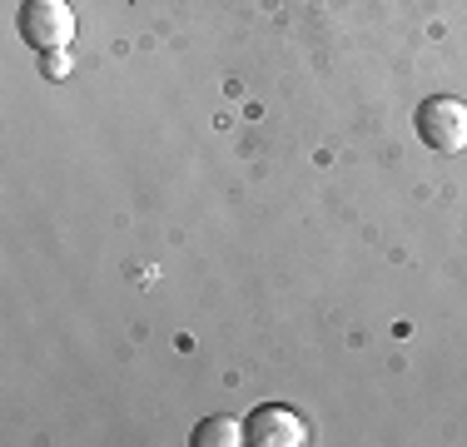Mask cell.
I'll use <instances>...</instances> for the list:
<instances>
[{
    "instance_id": "2",
    "label": "cell",
    "mask_w": 467,
    "mask_h": 447,
    "mask_svg": "<svg viewBox=\"0 0 467 447\" xmlns=\"http://www.w3.org/2000/svg\"><path fill=\"white\" fill-rule=\"evenodd\" d=\"M20 40L40 55L70 50V40H75L70 0H26V5H20Z\"/></svg>"
},
{
    "instance_id": "1",
    "label": "cell",
    "mask_w": 467,
    "mask_h": 447,
    "mask_svg": "<svg viewBox=\"0 0 467 447\" xmlns=\"http://www.w3.org/2000/svg\"><path fill=\"white\" fill-rule=\"evenodd\" d=\"M413 130L432 154H462L467 150V105L452 95L422 99L418 115H413Z\"/></svg>"
},
{
    "instance_id": "4",
    "label": "cell",
    "mask_w": 467,
    "mask_h": 447,
    "mask_svg": "<svg viewBox=\"0 0 467 447\" xmlns=\"http://www.w3.org/2000/svg\"><path fill=\"white\" fill-rule=\"evenodd\" d=\"M194 442L199 447H239L244 442V422H234V418H204L194 428Z\"/></svg>"
},
{
    "instance_id": "5",
    "label": "cell",
    "mask_w": 467,
    "mask_h": 447,
    "mask_svg": "<svg viewBox=\"0 0 467 447\" xmlns=\"http://www.w3.org/2000/svg\"><path fill=\"white\" fill-rule=\"evenodd\" d=\"M65 70H70V50H50L46 55V75H50V80H60Z\"/></svg>"
},
{
    "instance_id": "3",
    "label": "cell",
    "mask_w": 467,
    "mask_h": 447,
    "mask_svg": "<svg viewBox=\"0 0 467 447\" xmlns=\"http://www.w3.org/2000/svg\"><path fill=\"white\" fill-rule=\"evenodd\" d=\"M244 442H254V447H304L308 428H304V418H298L294 408L264 402V408H254L249 422H244Z\"/></svg>"
}]
</instances>
